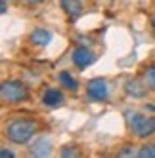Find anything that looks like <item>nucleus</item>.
<instances>
[{"label":"nucleus","instance_id":"17","mask_svg":"<svg viewBox=\"0 0 155 158\" xmlns=\"http://www.w3.org/2000/svg\"><path fill=\"white\" fill-rule=\"evenodd\" d=\"M6 2H8V0H0V12H2V14H6V12H8Z\"/></svg>","mask_w":155,"mask_h":158},{"label":"nucleus","instance_id":"15","mask_svg":"<svg viewBox=\"0 0 155 158\" xmlns=\"http://www.w3.org/2000/svg\"><path fill=\"white\" fill-rule=\"evenodd\" d=\"M119 156H136V152H134L132 147H125V149L119 152Z\"/></svg>","mask_w":155,"mask_h":158},{"label":"nucleus","instance_id":"1","mask_svg":"<svg viewBox=\"0 0 155 158\" xmlns=\"http://www.w3.org/2000/svg\"><path fill=\"white\" fill-rule=\"evenodd\" d=\"M37 131V122L27 120V118H17L12 120L6 128V135L8 139L16 143V145H25Z\"/></svg>","mask_w":155,"mask_h":158},{"label":"nucleus","instance_id":"13","mask_svg":"<svg viewBox=\"0 0 155 158\" xmlns=\"http://www.w3.org/2000/svg\"><path fill=\"white\" fill-rule=\"evenodd\" d=\"M138 158H155V145H144L140 151H136Z\"/></svg>","mask_w":155,"mask_h":158},{"label":"nucleus","instance_id":"11","mask_svg":"<svg viewBox=\"0 0 155 158\" xmlns=\"http://www.w3.org/2000/svg\"><path fill=\"white\" fill-rule=\"evenodd\" d=\"M58 82H60L65 89H71V92H77V89H79V82H77V78H75L69 71L58 73Z\"/></svg>","mask_w":155,"mask_h":158},{"label":"nucleus","instance_id":"14","mask_svg":"<svg viewBox=\"0 0 155 158\" xmlns=\"http://www.w3.org/2000/svg\"><path fill=\"white\" fill-rule=\"evenodd\" d=\"M60 156H63V158L73 156V158H75V156H81V151L77 149V147H69V145H67V147H63V149L60 151Z\"/></svg>","mask_w":155,"mask_h":158},{"label":"nucleus","instance_id":"18","mask_svg":"<svg viewBox=\"0 0 155 158\" xmlns=\"http://www.w3.org/2000/svg\"><path fill=\"white\" fill-rule=\"evenodd\" d=\"M151 27H153V31H155V12H153V15H151Z\"/></svg>","mask_w":155,"mask_h":158},{"label":"nucleus","instance_id":"6","mask_svg":"<svg viewBox=\"0 0 155 158\" xmlns=\"http://www.w3.org/2000/svg\"><path fill=\"white\" fill-rule=\"evenodd\" d=\"M60 4H61V10L73 21L82 14V2H81V0H60Z\"/></svg>","mask_w":155,"mask_h":158},{"label":"nucleus","instance_id":"5","mask_svg":"<svg viewBox=\"0 0 155 158\" xmlns=\"http://www.w3.org/2000/svg\"><path fill=\"white\" fill-rule=\"evenodd\" d=\"M73 63L79 71H84L86 67L96 63V53H92L88 48H75L73 50Z\"/></svg>","mask_w":155,"mask_h":158},{"label":"nucleus","instance_id":"4","mask_svg":"<svg viewBox=\"0 0 155 158\" xmlns=\"http://www.w3.org/2000/svg\"><path fill=\"white\" fill-rule=\"evenodd\" d=\"M86 94L94 101H107L109 99V88L104 78H92L86 84Z\"/></svg>","mask_w":155,"mask_h":158},{"label":"nucleus","instance_id":"9","mask_svg":"<svg viewBox=\"0 0 155 158\" xmlns=\"http://www.w3.org/2000/svg\"><path fill=\"white\" fill-rule=\"evenodd\" d=\"M31 42L38 48H44L52 42V32L46 31V29H35L31 32Z\"/></svg>","mask_w":155,"mask_h":158},{"label":"nucleus","instance_id":"10","mask_svg":"<svg viewBox=\"0 0 155 158\" xmlns=\"http://www.w3.org/2000/svg\"><path fill=\"white\" fill-rule=\"evenodd\" d=\"M50 152H52V143L48 137L38 139L31 147V156H50Z\"/></svg>","mask_w":155,"mask_h":158},{"label":"nucleus","instance_id":"19","mask_svg":"<svg viewBox=\"0 0 155 158\" xmlns=\"http://www.w3.org/2000/svg\"><path fill=\"white\" fill-rule=\"evenodd\" d=\"M27 2H29V4H40L42 0H27Z\"/></svg>","mask_w":155,"mask_h":158},{"label":"nucleus","instance_id":"2","mask_svg":"<svg viewBox=\"0 0 155 158\" xmlns=\"http://www.w3.org/2000/svg\"><path fill=\"white\" fill-rule=\"evenodd\" d=\"M126 122H128V128L130 131L136 135V137H149V135L155 133V118L146 116L142 112H125Z\"/></svg>","mask_w":155,"mask_h":158},{"label":"nucleus","instance_id":"8","mask_svg":"<svg viewBox=\"0 0 155 158\" xmlns=\"http://www.w3.org/2000/svg\"><path fill=\"white\" fill-rule=\"evenodd\" d=\"M125 92H126L130 97L140 99V97L146 95V86H144L140 80H136V78H130V80L125 82Z\"/></svg>","mask_w":155,"mask_h":158},{"label":"nucleus","instance_id":"12","mask_svg":"<svg viewBox=\"0 0 155 158\" xmlns=\"http://www.w3.org/2000/svg\"><path fill=\"white\" fill-rule=\"evenodd\" d=\"M144 82H146L151 89H155V65L148 67L146 73H144Z\"/></svg>","mask_w":155,"mask_h":158},{"label":"nucleus","instance_id":"7","mask_svg":"<svg viewBox=\"0 0 155 158\" xmlns=\"http://www.w3.org/2000/svg\"><path fill=\"white\" fill-rule=\"evenodd\" d=\"M42 103L46 105V107H60L63 103V94L60 92V89H56V88H50V89L44 92Z\"/></svg>","mask_w":155,"mask_h":158},{"label":"nucleus","instance_id":"3","mask_svg":"<svg viewBox=\"0 0 155 158\" xmlns=\"http://www.w3.org/2000/svg\"><path fill=\"white\" fill-rule=\"evenodd\" d=\"M0 95L6 103H21L29 97V88L19 80H6L0 86Z\"/></svg>","mask_w":155,"mask_h":158},{"label":"nucleus","instance_id":"16","mask_svg":"<svg viewBox=\"0 0 155 158\" xmlns=\"http://www.w3.org/2000/svg\"><path fill=\"white\" fill-rule=\"evenodd\" d=\"M0 156H2V158H14L16 154H14V151H8V149H2V151H0Z\"/></svg>","mask_w":155,"mask_h":158}]
</instances>
